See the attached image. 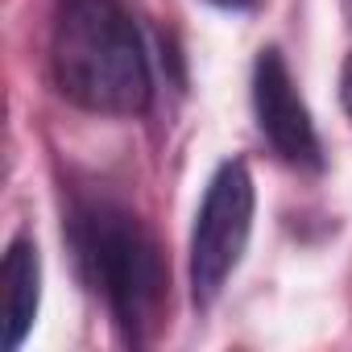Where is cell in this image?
Masks as SVG:
<instances>
[{"label":"cell","instance_id":"6da1fadb","mask_svg":"<svg viewBox=\"0 0 352 352\" xmlns=\"http://www.w3.org/2000/svg\"><path fill=\"white\" fill-rule=\"evenodd\" d=\"M54 79L71 104L100 116H137L149 108V58L120 0H63Z\"/></svg>","mask_w":352,"mask_h":352},{"label":"cell","instance_id":"7a4b0ae2","mask_svg":"<svg viewBox=\"0 0 352 352\" xmlns=\"http://www.w3.org/2000/svg\"><path fill=\"white\" fill-rule=\"evenodd\" d=\"M71 241L83 278L91 282V290L104 294L120 336L129 344H145L162 323L170 290V270L153 232L129 208L112 199H91L75 208Z\"/></svg>","mask_w":352,"mask_h":352},{"label":"cell","instance_id":"3957f363","mask_svg":"<svg viewBox=\"0 0 352 352\" xmlns=\"http://www.w3.org/2000/svg\"><path fill=\"white\" fill-rule=\"evenodd\" d=\"M253 208H257V191L249 166L224 162L212 174L191 232V294L199 307H212L224 282L232 278V270L241 265L253 232Z\"/></svg>","mask_w":352,"mask_h":352},{"label":"cell","instance_id":"277c9868","mask_svg":"<svg viewBox=\"0 0 352 352\" xmlns=\"http://www.w3.org/2000/svg\"><path fill=\"white\" fill-rule=\"evenodd\" d=\"M253 108H257V124L265 133V141L274 145V153L298 170H319L323 153H319V137L311 124V112L294 87V75L286 67V58L278 50H261L257 67H253Z\"/></svg>","mask_w":352,"mask_h":352},{"label":"cell","instance_id":"5b68a950","mask_svg":"<svg viewBox=\"0 0 352 352\" xmlns=\"http://www.w3.org/2000/svg\"><path fill=\"white\" fill-rule=\"evenodd\" d=\"M0 286H5V344L21 348L34 331L38 302H42V257L30 236H17L0 265Z\"/></svg>","mask_w":352,"mask_h":352},{"label":"cell","instance_id":"8992f818","mask_svg":"<svg viewBox=\"0 0 352 352\" xmlns=\"http://www.w3.org/2000/svg\"><path fill=\"white\" fill-rule=\"evenodd\" d=\"M340 100H344V112L352 116V54H348V63L340 71Z\"/></svg>","mask_w":352,"mask_h":352},{"label":"cell","instance_id":"52a82bcc","mask_svg":"<svg viewBox=\"0 0 352 352\" xmlns=\"http://www.w3.org/2000/svg\"><path fill=\"white\" fill-rule=\"evenodd\" d=\"M208 5L228 9V13H245V9H253V5H257V0H208Z\"/></svg>","mask_w":352,"mask_h":352}]
</instances>
